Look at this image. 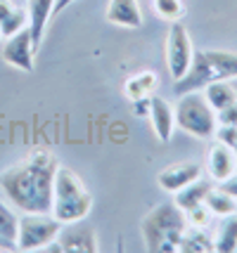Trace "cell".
Listing matches in <instances>:
<instances>
[{
    "label": "cell",
    "mask_w": 237,
    "mask_h": 253,
    "mask_svg": "<svg viewBox=\"0 0 237 253\" xmlns=\"http://www.w3.org/2000/svg\"><path fill=\"white\" fill-rule=\"evenodd\" d=\"M204 204H206V209L211 211L214 215H218V218H226V215L237 213V199L230 197V194L223 192L221 187L209 189V194H206V199H204Z\"/></svg>",
    "instance_id": "44dd1931"
},
{
    "label": "cell",
    "mask_w": 237,
    "mask_h": 253,
    "mask_svg": "<svg viewBox=\"0 0 237 253\" xmlns=\"http://www.w3.org/2000/svg\"><path fill=\"white\" fill-rule=\"evenodd\" d=\"M218 187L223 189V192H228L230 197L237 199V173H233V175L228 177V180H223V182H218Z\"/></svg>",
    "instance_id": "484cf974"
},
{
    "label": "cell",
    "mask_w": 237,
    "mask_h": 253,
    "mask_svg": "<svg viewBox=\"0 0 237 253\" xmlns=\"http://www.w3.org/2000/svg\"><path fill=\"white\" fill-rule=\"evenodd\" d=\"M107 22L126 29H140L142 26V12L138 0H109L107 2Z\"/></svg>",
    "instance_id": "5bb4252c"
},
{
    "label": "cell",
    "mask_w": 237,
    "mask_h": 253,
    "mask_svg": "<svg viewBox=\"0 0 237 253\" xmlns=\"http://www.w3.org/2000/svg\"><path fill=\"white\" fill-rule=\"evenodd\" d=\"M71 2H76V0H55V7H52V17H55V14H59L62 10H67Z\"/></svg>",
    "instance_id": "f1b7e54d"
},
{
    "label": "cell",
    "mask_w": 237,
    "mask_h": 253,
    "mask_svg": "<svg viewBox=\"0 0 237 253\" xmlns=\"http://www.w3.org/2000/svg\"><path fill=\"white\" fill-rule=\"evenodd\" d=\"M185 218H188V225H192V227H209L214 213L206 209V204H199V206H194V209L185 211Z\"/></svg>",
    "instance_id": "cb8c5ba5"
},
{
    "label": "cell",
    "mask_w": 237,
    "mask_h": 253,
    "mask_svg": "<svg viewBox=\"0 0 237 253\" xmlns=\"http://www.w3.org/2000/svg\"><path fill=\"white\" fill-rule=\"evenodd\" d=\"M17 7H19V5H14L12 0H0V24L5 22V19L10 17L12 12L17 10Z\"/></svg>",
    "instance_id": "4316f807"
},
{
    "label": "cell",
    "mask_w": 237,
    "mask_h": 253,
    "mask_svg": "<svg viewBox=\"0 0 237 253\" xmlns=\"http://www.w3.org/2000/svg\"><path fill=\"white\" fill-rule=\"evenodd\" d=\"M142 239L147 251L152 253H173L178 251L183 232L188 230L185 211L178 209L173 201L159 204L142 218Z\"/></svg>",
    "instance_id": "7a4b0ae2"
},
{
    "label": "cell",
    "mask_w": 237,
    "mask_h": 253,
    "mask_svg": "<svg viewBox=\"0 0 237 253\" xmlns=\"http://www.w3.org/2000/svg\"><path fill=\"white\" fill-rule=\"evenodd\" d=\"M173 114H176V126L188 135H192V137L209 140V137L216 135L218 119H216L214 107L206 102L202 90L181 95V99L173 107Z\"/></svg>",
    "instance_id": "277c9868"
},
{
    "label": "cell",
    "mask_w": 237,
    "mask_h": 253,
    "mask_svg": "<svg viewBox=\"0 0 237 253\" xmlns=\"http://www.w3.org/2000/svg\"><path fill=\"white\" fill-rule=\"evenodd\" d=\"M57 159L47 149H34L22 161L0 173V192L12 206L24 213H50L52 211V182Z\"/></svg>",
    "instance_id": "6da1fadb"
},
{
    "label": "cell",
    "mask_w": 237,
    "mask_h": 253,
    "mask_svg": "<svg viewBox=\"0 0 237 253\" xmlns=\"http://www.w3.org/2000/svg\"><path fill=\"white\" fill-rule=\"evenodd\" d=\"M178 251L183 253H209L214 251V237L209 232H204V227H192L188 225V230L183 232Z\"/></svg>",
    "instance_id": "ac0fdd59"
},
{
    "label": "cell",
    "mask_w": 237,
    "mask_h": 253,
    "mask_svg": "<svg viewBox=\"0 0 237 253\" xmlns=\"http://www.w3.org/2000/svg\"><path fill=\"white\" fill-rule=\"evenodd\" d=\"M237 249V213L226 215L221 225L216 227L214 237V251L218 253H233Z\"/></svg>",
    "instance_id": "d6986e66"
},
{
    "label": "cell",
    "mask_w": 237,
    "mask_h": 253,
    "mask_svg": "<svg viewBox=\"0 0 237 253\" xmlns=\"http://www.w3.org/2000/svg\"><path fill=\"white\" fill-rule=\"evenodd\" d=\"M133 111H136V116H147L149 114V97L133 99Z\"/></svg>",
    "instance_id": "83f0119b"
},
{
    "label": "cell",
    "mask_w": 237,
    "mask_h": 253,
    "mask_svg": "<svg viewBox=\"0 0 237 253\" xmlns=\"http://www.w3.org/2000/svg\"><path fill=\"white\" fill-rule=\"evenodd\" d=\"M204 52L211 64L214 81L237 78V52H230V50H204Z\"/></svg>",
    "instance_id": "9a60e30c"
},
{
    "label": "cell",
    "mask_w": 237,
    "mask_h": 253,
    "mask_svg": "<svg viewBox=\"0 0 237 253\" xmlns=\"http://www.w3.org/2000/svg\"><path fill=\"white\" fill-rule=\"evenodd\" d=\"M216 119H218V126H237V102H233L226 109L216 111Z\"/></svg>",
    "instance_id": "d4e9b609"
},
{
    "label": "cell",
    "mask_w": 237,
    "mask_h": 253,
    "mask_svg": "<svg viewBox=\"0 0 237 253\" xmlns=\"http://www.w3.org/2000/svg\"><path fill=\"white\" fill-rule=\"evenodd\" d=\"M62 230V222L52 213H24L19 215L17 249L19 251H38L55 242Z\"/></svg>",
    "instance_id": "5b68a950"
},
{
    "label": "cell",
    "mask_w": 237,
    "mask_h": 253,
    "mask_svg": "<svg viewBox=\"0 0 237 253\" xmlns=\"http://www.w3.org/2000/svg\"><path fill=\"white\" fill-rule=\"evenodd\" d=\"M2 59L5 64L19 69L24 74H31L36 69V47H34V38H31V29L24 26L22 31H17L14 36L5 38L2 45Z\"/></svg>",
    "instance_id": "ba28073f"
},
{
    "label": "cell",
    "mask_w": 237,
    "mask_h": 253,
    "mask_svg": "<svg viewBox=\"0 0 237 253\" xmlns=\"http://www.w3.org/2000/svg\"><path fill=\"white\" fill-rule=\"evenodd\" d=\"M52 7H55V0H26L29 29H31V38H34L36 52H38V47L43 43L47 22L52 19Z\"/></svg>",
    "instance_id": "4fadbf2b"
},
{
    "label": "cell",
    "mask_w": 237,
    "mask_h": 253,
    "mask_svg": "<svg viewBox=\"0 0 237 253\" xmlns=\"http://www.w3.org/2000/svg\"><path fill=\"white\" fill-rule=\"evenodd\" d=\"M14 249H17V246H14V244L5 242V239H2V237H0V251H14Z\"/></svg>",
    "instance_id": "f546056e"
},
{
    "label": "cell",
    "mask_w": 237,
    "mask_h": 253,
    "mask_svg": "<svg viewBox=\"0 0 237 253\" xmlns=\"http://www.w3.org/2000/svg\"><path fill=\"white\" fill-rule=\"evenodd\" d=\"M206 170L209 175L214 177L216 182H223L228 177L237 173V156L235 152L228 147L226 142L216 140L209 149V156H206Z\"/></svg>",
    "instance_id": "7c38bea8"
},
{
    "label": "cell",
    "mask_w": 237,
    "mask_h": 253,
    "mask_svg": "<svg viewBox=\"0 0 237 253\" xmlns=\"http://www.w3.org/2000/svg\"><path fill=\"white\" fill-rule=\"evenodd\" d=\"M206 102L214 107V111H221L237 102V90L230 85V81H211L202 88Z\"/></svg>",
    "instance_id": "e0dca14e"
},
{
    "label": "cell",
    "mask_w": 237,
    "mask_h": 253,
    "mask_svg": "<svg viewBox=\"0 0 237 253\" xmlns=\"http://www.w3.org/2000/svg\"><path fill=\"white\" fill-rule=\"evenodd\" d=\"M235 251H237V249H235Z\"/></svg>",
    "instance_id": "d6a6232c"
},
{
    "label": "cell",
    "mask_w": 237,
    "mask_h": 253,
    "mask_svg": "<svg viewBox=\"0 0 237 253\" xmlns=\"http://www.w3.org/2000/svg\"><path fill=\"white\" fill-rule=\"evenodd\" d=\"M93 209V194L71 168L57 166L52 182V215L62 225L83 220Z\"/></svg>",
    "instance_id": "3957f363"
},
{
    "label": "cell",
    "mask_w": 237,
    "mask_h": 253,
    "mask_svg": "<svg viewBox=\"0 0 237 253\" xmlns=\"http://www.w3.org/2000/svg\"><path fill=\"white\" fill-rule=\"evenodd\" d=\"M214 81V74H211V64L206 59V52H194L192 55V62L188 66V71L183 74V78L173 81V92L181 97L185 92H194V90H202L206 83Z\"/></svg>",
    "instance_id": "9c48e42d"
},
{
    "label": "cell",
    "mask_w": 237,
    "mask_h": 253,
    "mask_svg": "<svg viewBox=\"0 0 237 253\" xmlns=\"http://www.w3.org/2000/svg\"><path fill=\"white\" fill-rule=\"evenodd\" d=\"M17 232H19V215L7 204L0 201V237L17 246Z\"/></svg>",
    "instance_id": "7402d4cb"
},
{
    "label": "cell",
    "mask_w": 237,
    "mask_h": 253,
    "mask_svg": "<svg viewBox=\"0 0 237 253\" xmlns=\"http://www.w3.org/2000/svg\"><path fill=\"white\" fill-rule=\"evenodd\" d=\"M152 7L166 22H183V17L188 12L183 0H152Z\"/></svg>",
    "instance_id": "603a6c76"
},
{
    "label": "cell",
    "mask_w": 237,
    "mask_h": 253,
    "mask_svg": "<svg viewBox=\"0 0 237 253\" xmlns=\"http://www.w3.org/2000/svg\"><path fill=\"white\" fill-rule=\"evenodd\" d=\"M46 251L52 253H95L97 249V234L93 227L88 225H81L79 222H69L62 225V230L57 234L55 242H50L46 246Z\"/></svg>",
    "instance_id": "52a82bcc"
},
{
    "label": "cell",
    "mask_w": 237,
    "mask_h": 253,
    "mask_svg": "<svg viewBox=\"0 0 237 253\" xmlns=\"http://www.w3.org/2000/svg\"><path fill=\"white\" fill-rule=\"evenodd\" d=\"M0 41H5V38H2V33H0Z\"/></svg>",
    "instance_id": "1f68e13d"
},
{
    "label": "cell",
    "mask_w": 237,
    "mask_h": 253,
    "mask_svg": "<svg viewBox=\"0 0 237 253\" xmlns=\"http://www.w3.org/2000/svg\"><path fill=\"white\" fill-rule=\"evenodd\" d=\"M157 74H152V71H140L136 76H131L126 81L124 85V92L126 97L131 99H142V97H149V95H154V88H157Z\"/></svg>",
    "instance_id": "ffe728a7"
},
{
    "label": "cell",
    "mask_w": 237,
    "mask_h": 253,
    "mask_svg": "<svg viewBox=\"0 0 237 253\" xmlns=\"http://www.w3.org/2000/svg\"><path fill=\"white\" fill-rule=\"evenodd\" d=\"M147 119L152 123V130L157 135L159 142H171L173 137V128H176V114L169 99L149 95V114Z\"/></svg>",
    "instance_id": "8fae6325"
},
{
    "label": "cell",
    "mask_w": 237,
    "mask_h": 253,
    "mask_svg": "<svg viewBox=\"0 0 237 253\" xmlns=\"http://www.w3.org/2000/svg\"><path fill=\"white\" fill-rule=\"evenodd\" d=\"M209 189H211V182H209V180H202V177H197L194 182L185 185L183 189H178V192L173 194V204L183 211H190V209H194V206L204 204V199H206V194H209Z\"/></svg>",
    "instance_id": "2e32d148"
},
{
    "label": "cell",
    "mask_w": 237,
    "mask_h": 253,
    "mask_svg": "<svg viewBox=\"0 0 237 253\" xmlns=\"http://www.w3.org/2000/svg\"><path fill=\"white\" fill-rule=\"evenodd\" d=\"M192 41L188 26L183 22H171L169 26V36H166V66H169V74L173 81L183 78V74L188 71V66L192 62Z\"/></svg>",
    "instance_id": "8992f818"
},
{
    "label": "cell",
    "mask_w": 237,
    "mask_h": 253,
    "mask_svg": "<svg viewBox=\"0 0 237 253\" xmlns=\"http://www.w3.org/2000/svg\"><path fill=\"white\" fill-rule=\"evenodd\" d=\"M14 5H22V7H26V0H12Z\"/></svg>",
    "instance_id": "4dcf8cb0"
},
{
    "label": "cell",
    "mask_w": 237,
    "mask_h": 253,
    "mask_svg": "<svg viewBox=\"0 0 237 253\" xmlns=\"http://www.w3.org/2000/svg\"><path fill=\"white\" fill-rule=\"evenodd\" d=\"M197 177H202V164H197V161H178V164H171L164 170H159L157 182L164 192L176 194L178 189L194 182Z\"/></svg>",
    "instance_id": "30bf717a"
}]
</instances>
